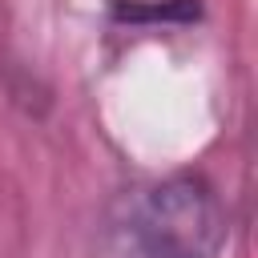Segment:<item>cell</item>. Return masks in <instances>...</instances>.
<instances>
[{
  "instance_id": "obj_1",
  "label": "cell",
  "mask_w": 258,
  "mask_h": 258,
  "mask_svg": "<svg viewBox=\"0 0 258 258\" xmlns=\"http://www.w3.org/2000/svg\"><path fill=\"white\" fill-rule=\"evenodd\" d=\"M133 238L145 258H218L226 214L198 177H173L145 194Z\"/></svg>"
}]
</instances>
